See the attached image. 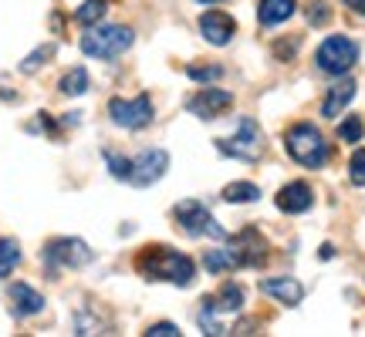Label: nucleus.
I'll return each mask as SVG.
<instances>
[{
  "label": "nucleus",
  "instance_id": "4be33fe9",
  "mask_svg": "<svg viewBox=\"0 0 365 337\" xmlns=\"http://www.w3.org/2000/svg\"><path fill=\"white\" fill-rule=\"evenodd\" d=\"M203 267H207L210 273H227V270H237L234 263V253L223 247V250H207L203 253Z\"/></svg>",
  "mask_w": 365,
  "mask_h": 337
},
{
  "label": "nucleus",
  "instance_id": "a878e982",
  "mask_svg": "<svg viewBox=\"0 0 365 337\" xmlns=\"http://www.w3.org/2000/svg\"><path fill=\"white\" fill-rule=\"evenodd\" d=\"M105 162H108V168H112V176H115V179H125V182H129V176H132V159L118 156V152H105Z\"/></svg>",
  "mask_w": 365,
  "mask_h": 337
},
{
  "label": "nucleus",
  "instance_id": "f3484780",
  "mask_svg": "<svg viewBox=\"0 0 365 337\" xmlns=\"http://www.w3.org/2000/svg\"><path fill=\"white\" fill-rule=\"evenodd\" d=\"M298 11V0H261V7H257V21L264 27H277L291 21V14Z\"/></svg>",
  "mask_w": 365,
  "mask_h": 337
},
{
  "label": "nucleus",
  "instance_id": "c756f323",
  "mask_svg": "<svg viewBox=\"0 0 365 337\" xmlns=\"http://www.w3.org/2000/svg\"><path fill=\"white\" fill-rule=\"evenodd\" d=\"M145 334L149 337H180V327L170 324V321H159V324H153Z\"/></svg>",
  "mask_w": 365,
  "mask_h": 337
},
{
  "label": "nucleus",
  "instance_id": "6ab92c4d",
  "mask_svg": "<svg viewBox=\"0 0 365 337\" xmlns=\"http://www.w3.org/2000/svg\"><path fill=\"white\" fill-rule=\"evenodd\" d=\"M58 91H61V95H68V98L85 95V91H88V71H85V68H71L65 78L58 81Z\"/></svg>",
  "mask_w": 365,
  "mask_h": 337
},
{
  "label": "nucleus",
  "instance_id": "7ed1b4c3",
  "mask_svg": "<svg viewBox=\"0 0 365 337\" xmlns=\"http://www.w3.org/2000/svg\"><path fill=\"white\" fill-rule=\"evenodd\" d=\"M135 44V34L122 24H108V27H91L88 34L81 38V51L88 58H98V61H115Z\"/></svg>",
  "mask_w": 365,
  "mask_h": 337
},
{
  "label": "nucleus",
  "instance_id": "c85d7f7f",
  "mask_svg": "<svg viewBox=\"0 0 365 337\" xmlns=\"http://www.w3.org/2000/svg\"><path fill=\"white\" fill-rule=\"evenodd\" d=\"M186 75H190L193 81H207V85H210V81H217V78H220L223 71H220L217 65H213V68H186Z\"/></svg>",
  "mask_w": 365,
  "mask_h": 337
},
{
  "label": "nucleus",
  "instance_id": "cd10ccee",
  "mask_svg": "<svg viewBox=\"0 0 365 337\" xmlns=\"http://www.w3.org/2000/svg\"><path fill=\"white\" fill-rule=\"evenodd\" d=\"M328 21H331V11H328L325 4H318V0H314V4H308V24L322 27V24H328Z\"/></svg>",
  "mask_w": 365,
  "mask_h": 337
},
{
  "label": "nucleus",
  "instance_id": "b1692460",
  "mask_svg": "<svg viewBox=\"0 0 365 337\" xmlns=\"http://www.w3.org/2000/svg\"><path fill=\"white\" fill-rule=\"evenodd\" d=\"M362 132H365V125H362V118L359 115H349L345 122L339 125V139L341 142H362Z\"/></svg>",
  "mask_w": 365,
  "mask_h": 337
},
{
  "label": "nucleus",
  "instance_id": "7c9ffc66",
  "mask_svg": "<svg viewBox=\"0 0 365 337\" xmlns=\"http://www.w3.org/2000/svg\"><path fill=\"white\" fill-rule=\"evenodd\" d=\"M345 7H349V11H355V14H362V17H365V0H345Z\"/></svg>",
  "mask_w": 365,
  "mask_h": 337
},
{
  "label": "nucleus",
  "instance_id": "0eeeda50",
  "mask_svg": "<svg viewBox=\"0 0 365 337\" xmlns=\"http://www.w3.org/2000/svg\"><path fill=\"white\" fill-rule=\"evenodd\" d=\"M91 263V250L85 240H75V236H58L44 247V267L51 273L58 270H81Z\"/></svg>",
  "mask_w": 365,
  "mask_h": 337
},
{
  "label": "nucleus",
  "instance_id": "2f4dec72",
  "mask_svg": "<svg viewBox=\"0 0 365 337\" xmlns=\"http://www.w3.org/2000/svg\"><path fill=\"white\" fill-rule=\"evenodd\" d=\"M196 4H220V0H196Z\"/></svg>",
  "mask_w": 365,
  "mask_h": 337
},
{
  "label": "nucleus",
  "instance_id": "9b49d317",
  "mask_svg": "<svg viewBox=\"0 0 365 337\" xmlns=\"http://www.w3.org/2000/svg\"><path fill=\"white\" fill-rule=\"evenodd\" d=\"M234 105V95L230 91H223V88H200L186 102V108H190V115H196V118H220L227 108Z\"/></svg>",
  "mask_w": 365,
  "mask_h": 337
},
{
  "label": "nucleus",
  "instance_id": "f257e3e1",
  "mask_svg": "<svg viewBox=\"0 0 365 337\" xmlns=\"http://www.w3.org/2000/svg\"><path fill=\"white\" fill-rule=\"evenodd\" d=\"M135 270L145 280H166L173 287H193L196 280V263L186 253L170 247H145L135 260Z\"/></svg>",
  "mask_w": 365,
  "mask_h": 337
},
{
  "label": "nucleus",
  "instance_id": "aec40b11",
  "mask_svg": "<svg viewBox=\"0 0 365 337\" xmlns=\"http://www.w3.org/2000/svg\"><path fill=\"white\" fill-rule=\"evenodd\" d=\"M223 199L227 203H257L261 199V189L254 186V182H230L227 189H223Z\"/></svg>",
  "mask_w": 365,
  "mask_h": 337
},
{
  "label": "nucleus",
  "instance_id": "393cba45",
  "mask_svg": "<svg viewBox=\"0 0 365 337\" xmlns=\"http://www.w3.org/2000/svg\"><path fill=\"white\" fill-rule=\"evenodd\" d=\"M51 54H54V44H41L38 51H34V54H27L24 61H21V71H24V75H34V71H38V68L44 65V61H48Z\"/></svg>",
  "mask_w": 365,
  "mask_h": 337
},
{
  "label": "nucleus",
  "instance_id": "1a4fd4ad",
  "mask_svg": "<svg viewBox=\"0 0 365 337\" xmlns=\"http://www.w3.org/2000/svg\"><path fill=\"white\" fill-rule=\"evenodd\" d=\"M230 253H234V263L237 267H261L264 260H267V243H264V236L247 226V230H240V233L230 240Z\"/></svg>",
  "mask_w": 365,
  "mask_h": 337
},
{
  "label": "nucleus",
  "instance_id": "9d476101",
  "mask_svg": "<svg viewBox=\"0 0 365 337\" xmlns=\"http://www.w3.org/2000/svg\"><path fill=\"white\" fill-rule=\"evenodd\" d=\"M166 166H170V156L163 149H145L139 159H132V186H153L166 176Z\"/></svg>",
  "mask_w": 365,
  "mask_h": 337
},
{
  "label": "nucleus",
  "instance_id": "39448f33",
  "mask_svg": "<svg viewBox=\"0 0 365 337\" xmlns=\"http://www.w3.org/2000/svg\"><path fill=\"white\" fill-rule=\"evenodd\" d=\"M217 149L223 156L230 159H240V162H257L264 152V135H261V125L254 118H240V125L230 139H217Z\"/></svg>",
  "mask_w": 365,
  "mask_h": 337
},
{
  "label": "nucleus",
  "instance_id": "2eb2a0df",
  "mask_svg": "<svg viewBox=\"0 0 365 337\" xmlns=\"http://www.w3.org/2000/svg\"><path fill=\"white\" fill-rule=\"evenodd\" d=\"M261 294L281 300L287 307H298L301 297H304V287H301L294 277H267V280H261Z\"/></svg>",
  "mask_w": 365,
  "mask_h": 337
},
{
  "label": "nucleus",
  "instance_id": "bb28decb",
  "mask_svg": "<svg viewBox=\"0 0 365 337\" xmlns=\"http://www.w3.org/2000/svg\"><path fill=\"white\" fill-rule=\"evenodd\" d=\"M349 179L352 186H365V149H355L349 159Z\"/></svg>",
  "mask_w": 365,
  "mask_h": 337
},
{
  "label": "nucleus",
  "instance_id": "a211bd4d",
  "mask_svg": "<svg viewBox=\"0 0 365 337\" xmlns=\"http://www.w3.org/2000/svg\"><path fill=\"white\" fill-rule=\"evenodd\" d=\"M207 304L213 311H223V314H237L244 307V287L240 284H223L217 297H207Z\"/></svg>",
  "mask_w": 365,
  "mask_h": 337
},
{
  "label": "nucleus",
  "instance_id": "5701e85b",
  "mask_svg": "<svg viewBox=\"0 0 365 337\" xmlns=\"http://www.w3.org/2000/svg\"><path fill=\"white\" fill-rule=\"evenodd\" d=\"M17 263H21V247H17V240H0V280L11 277V273L17 270Z\"/></svg>",
  "mask_w": 365,
  "mask_h": 337
},
{
  "label": "nucleus",
  "instance_id": "f03ea898",
  "mask_svg": "<svg viewBox=\"0 0 365 337\" xmlns=\"http://www.w3.org/2000/svg\"><path fill=\"white\" fill-rule=\"evenodd\" d=\"M284 149H287V156L304 168H322V166H328V159H331V145L325 142V135H322L318 125H312V122L291 125V129L284 132Z\"/></svg>",
  "mask_w": 365,
  "mask_h": 337
},
{
  "label": "nucleus",
  "instance_id": "6e6552de",
  "mask_svg": "<svg viewBox=\"0 0 365 337\" xmlns=\"http://www.w3.org/2000/svg\"><path fill=\"white\" fill-rule=\"evenodd\" d=\"M153 98L149 95H139V98H112L108 102V118L112 125L118 129H129V132H139L145 125H153Z\"/></svg>",
  "mask_w": 365,
  "mask_h": 337
},
{
  "label": "nucleus",
  "instance_id": "4468645a",
  "mask_svg": "<svg viewBox=\"0 0 365 337\" xmlns=\"http://www.w3.org/2000/svg\"><path fill=\"white\" fill-rule=\"evenodd\" d=\"M7 300H11L14 317H34V314L44 311V297L31 284H11Z\"/></svg>",
  "mask_w": 365,
  "mask_h": 337
},
{
  "label": "nucleus",
  "instance_id": "20e7f679",
  "mask_svg": "<svg viewBox=\"0 0 365 337\" xmlns=\"http://www.w3.org/2000/svg\"><path fill=\"white\" fill-rule=\"evenodd\" d=\"M173 220H176V226H180L186 236H213V240H227V233H223V226L217 220H213V213H210L203 203H196V199H182V203H176V209H173Z\"/></svg>",
  "mask_w": 365,
  "mask_h": 337
},
{
  "label": "nucleus",
  "instance_id": "dca6fc26",
  "mask_svg": "<svg viewBox=\"0 0 365 337\" xmlns=\"http://www.w3.org/2000/svg\"><path fill=\"white\" fill-rule=\"evenodd\" d=\"M355 98V81H339V85H331L325 95V102H322V115L325 118H339Z\"/></svg>",
  "mask_w": 365,
  "mask_h": 337
},
{
  "label": "nucleus",
  "instance_id": "423d86ee",
  "mask_svg": "<svg viewBox=\"0 0 365 337\" xmlns=\"http://www.w3.org/2000/svg\"><path fill=\"white\" fill-rule=\"evenodd\" d=\"M314 61H318V68L325 75H349L355 61H359V44L352 38H345V34H331V38L322 41Z\"/></svg>",
  "mask_w": 365,
  "mask_h": 337
},
{
  "label": "nucleus",
  "instance_id": "412c9836",
  "mask_svg": "<svg viewBox=\"0 0 365 337\" xmlns=\"http://www.w3.org/2000/svg\"><path fill=\"white\" fill-rule=\"evenodd\" d=\"M105 11H108V0H85L78 11H75V21H78L81 27H91L102 21Z\"/></svg>",
  "mask_w": 365,
  "mask_h": 337
},
{
  "label": "nucleus",
  "instance_id": "f8f14e48",
  "mask_svg": "<svg viewBox=\"0 0 365 337\" xmlns=\"http://www.w3.org/2000/svg\"><path fill=\"white\" fill-rule=\"evenodd\" d=\"M274 203H277V209L281 213H287V216H301V213H308V209L314 206V189L308 186V182H287L281 193L274 196Z\"/></svg>",
  "mask_w": 365,
  "mask_h": 337
},
{
  "label": "nucleus",
  "instance_id": "ddd939ff",
  "mask_svg": "<svg viewBox=\"0 0 365 337\" xmlns=\"http://www.w3.org/2000/svg\"><path fill=\"white\" fill-rule=\"evenodd\" d=\"M200 31H203V38L210 41V44H217V48H223V44H230L237 34V24L230 14L223 11H207L203 17H200Z\"/></svg>",
  "mask_w": 365,
  "mask_h": 337
}]
</instances>
